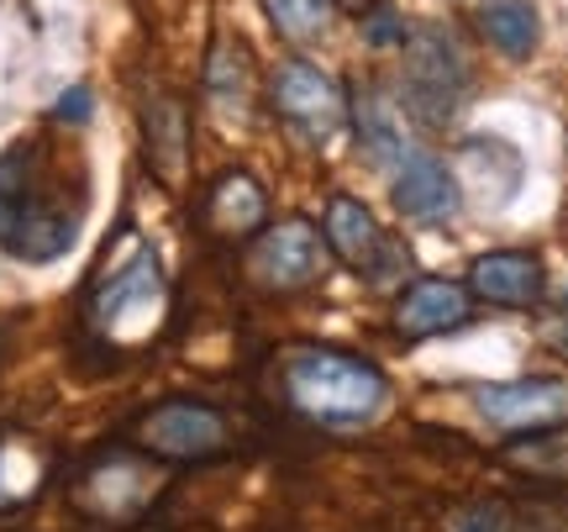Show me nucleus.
Wrapping results in <instances>:
<instances>
[{"label":"nucleus","mask_w":568,"mask_h":532,"mask_svg":"<svg viewBox=\"0 0 568 532\" xmlns=\"http://www.w3.org/2000/svg\"><path fill=\"white\" fill-rule=\"evenodd\" d=\"M447 532H516V516L506 501H474V506L447 516Z\"/></svg>","instance_id":"412c9836"},{"label":"nucleus","mask_w":568,"mask_h":532,"mask_svg":"<svg viewBox=\"0 0 568 532\" xmlns=\"http://www.w3.org/2000/svg\"><path fill=\"white\" fill-rule=\"evenodd\" d=\"M474 406L500 432H552L568 422V385L558 380H510V385H479Z\"/></svg>","instance_id":"9d476101"},{"label":"nucleus","mask_w":568,"mask_h":532,"mask_svg":"<svg viewBox=\"0 0 568 532\" xmlns=\"http://www.w3.org/2000/svg\"><path fill=\"white\" fill-rule=\"evenodd\" d=\"M205 96L226 117L247 111V101H253V48L243 38H232V32L216 38L211 59H205Z\"/></svg>","instance_id":"dca6fc26"},{"label":"nucleus","mask_w":568,"mask_h":532,"mask_svg":"<svg viewBox=\"0 0 568 532\" xmlns=\"http://www.w3.org/2000/svg\"><path fill=\"white\" fill-rule=\"evenodd\" d=\"M38 480H42V453L32 443L11 438V432H0V516L27 506Z\"/></svg>","instance_id":"6ab92c4d"},{"label":"nucleus","mask_w":568,"mask_h":532,"mask_svg":"<svg viewBox=\"0 0 568 532\" xmlns=\"http://www.w3.org/2000/svg\"><path fill=\"white\" fill-rule=\"evenodd\" d=\"M264 6V17L274 21V32H280L284 42H295V48H305V42H316L332 27V0H258Z\"/></svg>","instance_id":"aec40b11"},{"label":"nucleus","mask_w":568,"mask_h":532,"mask_svg":"<svg viewBox=\"0 0 568 532\" xmlns=\"http://www.w3.org/2000/svg\"><path fill=\"white\" fill-rule=\"evenodd\" d=\"M468 96V59L458 38L437 27V21H422L416 32H406V106L422 117L426 127H443L458 101Z\"/></svg>","instance_id":"423d86ee"},{"label":"nucleus","mask_w":568,"mask_h":532,"mask_svg":"<svg viewBox=\"0 0 568 532\" xmlns=\"http://www.w3.org/2000/svg\"><path fill=\"white\" fill-rule=\"evenodd\" d=\"M479 32H485V42L500 48L506 59H531V53H537V38H542L537 11L521 6V0H485V6H479Z\"/></svg>","instance_id":"f3484780"},{"label":"nucleus","mask_w":568,"mask_h":532,"mask_svg":"<svg viewBox=\"0 0 568 532\" xmlns=\"http://www.w3.org/2000/svg\"><path fill=\"white\" fill-rule=\"evenodd\" d=\"M322 274V238L305 217H284L247 238V280L268 295H295Z\"/></svg>","instance_id":"0eeeda50"},{"label":"nucleus","mask_w":568,"mask_h":532,"mask_svg":"<svg viewBox=\"0 0 568 532\" xmlns=\"http://www.w3.org/2000/svg\"><path fill=\"white\" fill-rule=\"evenodd\" d=\"M395 211L406 217V222H443L458 211V180L447 174L443 159H432V153H416L400 164L395 174Z\"/></svg>","instance_id":"2eb2a0df"},{"label":"nucleus","mask_w":568,"mask_h":532,"mask_svg":"<svg viewBox=\"0 0 568 532\" xmlns=\"http://www.w3.org/2000/svg\"><path fill=\"white\" fill-rule=\"evenodd\" d=\"M474 311V295L458 280H416V285L395 301V332L406 343H422V338H443V332H458Z\"/></svg>","instance_id":"ddd939ff"},{"label":"nucleus","mask_w":568,"mask_h":532,"mask_svg":"<svg viewBox=\"0 0 568 532\" xmlns=\"http://www.w3.org/2000/svg\"><path fill=\"white\" fill-rule=\"evenodd\" d=\"M468 295L500 311H531L548 295V269L531 248H495L468 264Z\"/></svg>","instance_id":"9b49d317"},{"label":"nucleus","mask_w":568,"mask_h":532,"mask_svg":"<svg viewBox=\"0 0 568 532\" xmlns=\"http://www.w3.org/2000/svg\"><path fill=\"white\" fill-rule=\"evenodd\" d=\"M280 385L290 411H301L311 422H332V428H353L368 422L385 406V374L343 349H290L280 359Z\"/></svg>","instance_id":"7ed1b4c3"},{"label":"nucleus","mask_w":568,"mask_h":532,"mask_svg":"<svg viewBox=\"0 0 568 532\" xmlns=\"http://www.w3.org/2000/svg\"><path fill=\"white\" fill-rule=\"evenodd\" d=\"M84 169L42 138L0 153V248L21 264L63 259L84 227Z\"/></svg>","instance_id":"f257e3e1"},{"label":"nucleus","mask_w":568,"mask_h":532,"mask_svg":"<svg viewBox=\"0 0 568 532\" xmlns=\"http://www.w3.org/2000/svg\"><path fill=\"white\" fill-rule=\"evenodd\" d=\"M332 6H343V11H353V17H364V11L374 6V0H332Z\"/></svg>","instance_id":"393cba45"},{"label":"nucleus","mask_w":568,"mask_h":532,"mask_svg":"<svg viewBox=\"0 0 568 532\" xmlns=\"http://www.w3.org/2000/svg\"><path fill=\"white\" fill-rule=\"evenodd\" d=\"M90 106H95V96H90L84 84H74V90H63V96H59L53 117H59V122H69V127H84V122H90Z\"/></svg>","instance_id":"b1692460"},{"label":"nucleus","mask_w":568,"mask_h":532,"mask_svg":"<svg viewBox=\"0 0 568 532\" xmlns=\"http://www.w3.org/2000/svg\"><path fill=\"white\" fill-rule=\"evenodd\" d=\"M353 127H358V148H364L374 164L406 159V153H400V148H406L400 122H395V111H389V101L379 90H358V96H353Z\"/></svg>","instance_id":"a211bd4d"},{"label":"nucleus","mask_w":568,"mask_h":532,"mask_svg":"<svg viewBox=\"0 0 568 532\" xmlns=\"http://www.w3.org/2000/svg\"><path fill=\"white\" fill-rule=\"evenodd\" d=\"M132 449L159 459V464H211L232 449V422L211 401H159L132 422Z\"/></svg>","instance_id":"20e7f679"},{"label":"nucleus","mask_w":568,"mask_h":532,"mask_svg":"<svg viewBox=\"0 0 568 532\" xmlns=\"http://www.w3.org/2000/svg\"><path fill=\"white\" fill-rule=\"evenodd\" d=\"M537 338H542V349H548L552 359H564V364H568V295L558 301V307L542 311V322H537Z\"/></svg>","instance_id":"5701e85b"},{"label":"nucleus","mask_w":568,"mask_h":532,"mask_svg":"<svg viewBox=\"0 0 568 532\" xmlns=\"http://www.w3.org/2000/svg\"><path fill=\"white\" fill-rule=\"evenodd\" d=\"M268 96H274V111H280L290 127H301L305 138H332L347 117L343 84L305 59L280 63L274 80H268Z\"/></svg>","instance_id":"1a4fd4ad"},{"label":"nucleus","mask_w":568,"mask_h":532,"mask_svg":"<svg viewBox=\"0 0 568 532\" xmlns=\"http://www.w3.org/2000/svg\"><path fill=\"white\" fill-rule=\"evenodd\" d=\"M74 506L80 516L101 522V528H132L153 501H159V459L138 449H105L74 480Z\"/></svg>","instance_id":"39448f33"},{"label":"nucleus","mask_w":568,"mask_h":532,"mask_svg":"<svg viewBox=\"0 0 568 532\" xmlns=\"http://www.w3.org/2000/svg\"><path fill=\"white\" fill-rule=\"evenodd\" d=\"M406 17H400V11H389L385 0H374V6H368L364 11V38L374 42V48H389V42H406Z\"/></svg>","instance_id":"4be33fe9"},{"label":"nucleus","mask_w":568,"mask_h":532,"mask_svg":"<svg viewBox=\"0 0 568 532\" xmlns=\"http://www.w3.org/2000/svg\"><path fill=\"white\" fill-rule=\"evenodd\" d=\"M322 243L337 253V264L353 274H368L374 285H389V269H410V248L389 243V232L374 222V211L353 195H332Z\"/></svg>","instance_id":"6e6552de"},{"label":"nucleus","mask_w":568,"mask_h":532,"mask_svg":"<svg viewBox=\"0 0 568 532\" xmlns=\"http://www.w3.org/2000/svg\"><path fill=\"white\" fill-rule=\"evenodd\" d=\"M264 222H268V195H264V184L253 180V174H243V169H226L222 180L205 190V201H201L205 238H216V243H247Z\"/></svg>","instance_id":"f8f14e48"},{"label":"nucleus","mask_w":568,"mask_h":532,"mask_svg":"<svg viewBox=\"0 0 568 532\" xmlns=\"http://www.w3.org/2000/svg\"><path fill=\"white\" fill-rule=\"evenodd\" d=\"M142 148H148V169L159 174L169 190L184 184V169H190V111H184L180 96H148L142 106Z\"/></svg>","instance_id":"4468645a"},{"label":"nucleus","mask_w":568,"mask_h":532,"mask_svg":"<svg viewBox=\"0 0 568 532\" xmlns=\"http://www.w3.org/2000/svg\"><path fill=\"white\" fill-rule=\"evenodd\" d=\"M169 322V280L148 243H126V259L95 274L84 295V338L105 353H138Z\"/></svg>","instance_id":"f03ea898"}]
</instances>
